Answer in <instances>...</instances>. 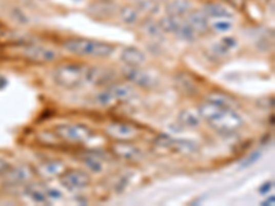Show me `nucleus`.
<instances>
[{"label": "nucleus", "instance_id": "22", "mask_svg": "<svg viewBox=\"0 0 275 206\" xmlns=\"http://www.w3.org/2000/svg\"><path fill=\"white\" fill-rule=\"evenodd\" d=\"M181 24V17H172V15H167V17L161 18L159 22V25L161 26L164 33H176Z\"/></svg>", "mask_w": 275, "mask_h": 206}, {"label": "nucleus", "instance_id": "13", "mask_svg": "<svg viewBox=\"0 0 275 206\" xmlns=\"http://www.w3.org/2000/svg\"><path fill=\"white\" fill-rule=\"evenodd\" d=\"M120 59L128 66H141L146 62V55L142 50L136 47H125L121 51Z\"/></svg>", "mask_w": 275, "mask_h": 206}, {"label": "nucleus", "instance_id": "33", "mask_svg": "<svg viewBox=\"0 0 275 206\" xmlns=\"http://www.w3.org/2000/svg\"><path fill=\"white\" fill-rule=\"evenodd\" d=\"M213 29H215L216 32H228V30L231 29V24L226 21L215 22V24H213Z\"/></svg>", "mask_w": 275, "mask_h": 206}, {"label": "nucleus", "instance_id": "19", "mask_svg": "<svg viewBox=\"0 0 275 206\" xmlns=\"http://www.w3.org/2000/svg\"><path fill=\"white\" fill-rule=\"evenodd\" d=\"M141 30L146 34L147 37H150L153 40H163L164 32L161 29V26L159 25V22L153 21V19H145L141 25Z\"/></svg>", "mask_w": 275, "mask_h": 206}, {"label": "nucleus", "instance_id": "9", "mask_svg": "<svg viewBox=\"0 0 275 206\" xmlns=\"http://www.w3.org/2000/svg\"><path fill=\"white\" fill-rule=\"evenodd\" d=\"M116 73L112 69L101 68V66H94V68H87L86 70V84L91 86H105L114 80Z\"/></svg>", "mask_w": 275, "mask_h": 206}, {"label": "nucleus", "instance_id": "39", "mask_svg": "<svg viewBox=\"0 0 275 206\" xmlns=\"http://www.w3.org/2000/svg\"><path fill=\"white\" fill-rule=\"evenodd\" d=\"M230 5H232L234 7H237V9H241L242 6H244V3H245V0H227Z\"/></svg>", "mask_w": 275, "mask_h": 206}, {"label": "nucleus", "instance_id": "3", "mask_svg": "<svg viewBox=\"0 0 275 206\" xmlns=\"http://www.w3.org/2000/svg\"><path fill=\"white\" fill-rule=\"evenodd\" d=\"M87 66L76 64H64L55 68L52 78L60 87L64 88H76L86 84Z\"/></svg>", "mask_w": 275, "mask_h": 206}, {"label": "nucleus", "instance_id": "29", "mask_svg": "<svg viewBox=\"0 0 275 206\" xmlns=\"http://www.w3.org/2000/svg\"><path fill=\"white\" fill-rule=\"evenodd\" d=\"M206 100L218 103V105H222V106H228V108H231L232 103H234V100H232L228 95L219 94V92H212V94H209L208 95V98H206Z\"/></svg>", "mask_w": 275, "mask_h": 206}, {"label": "nucleus", "instance_id": "26", "mask_svg": "<svg viewBox=\"0 0 275 206\" xmlns=\"http://www.w3.org/2000/svg\"><path fill=\"white\" fill-rule=\"evenodd\" d=\"M175 34H176L178 37H179L181 40H185V42H189V43L195 42V37H197L195 30H194L193 28L187 24V22H183V21H182L181 26H179V29H178V32Z\"/></svg>", "mask_w": 275, "mask_h": 206}, {"label": "nucleus", "instance_id": "36", "mask_svg": "<svg viewBox=\"0 0 275 206\" xmlns=\"http://www.w3.org/2000/svg\"><path fill=\"white\" fill-rule=\"evenodd\" d=\"M222 44H224L228 50H231V48L237 47V40L232 39V37H224V39H222Z\"/></svg>", "mask_w": 275, "mask_h": 206}, {"label": "nucleus", "instance_id": "18", "mask_svg": "<svg viewBox=\"0 0 275 206\" xmlns=\"http://www.w3.org/2000/svg\"><path fill=\"white\" fill-rule=\"evenodd\" d=\"M190 9H191L190 0H171L168 2L165 7L168 15H172V17H182L186 13H189Z\"/></svg>", "mask_w": 275, "mask_h": 206}, {"label": "nucleus", "instance_id": "37", "mask_svg": "<svg viewBox=\"0 0 275 206\" xmlns=\"http://www.w3.org/2000/svg\"><path fill=\"white\" fill-rule=\"evenodd\" d=\"M10 167H11V165H10V163L7 162L6 159L0 158V175H3V173H5V172L7 171Z\"/></svg>", "mask_w": 275, "mask_h": 206}, {"label": "nucleus", "instance_id": "32", "mask_svg": "<svg viewBox=\"0 0 275 206\" xmlns=\"http://www.w3.org/2000/svg\"><path fill=\"white\" fill-rule=\"evenodd\" d=\"M212 51H213V54H216V55L219 56H226L228 55V52H230V50H228L224 44H222V42L218 44H215L213 47H212Z\"/></svg>", "mask_w": 275, "mask_h": 206}, {"label": "nucleus", "instance_id": "40", "mask_svg": "<svg viewBox=\"0 0 275 206\" xmlns=\"http://www.w3.org/2000/svg\"><path fill=\"white\" fill-rule=\"evenodd\" d=\"M274 202H275V197H274V195H271V198L266 199V201L263 202L262 205L263 206H272V205H274Z\"/></svg>", "mask_w": 275, "mask_h": 206}, {"label": "nucleus", "instance_id": "8", "mask_svg": "<svg viewBox=\"0 0 275 206\" xmlns=\"http://www.w3.org/2000/svg\"><path fill=\"white\" fill-rule=\"evenodd\" d=\"M33 177V172L29 167L26 165H19V167H10L7 171L3 173V180L7 184L18 186L28 183L32 180Z\"/></svg>", "mask_w": 275, "mask_h": 206}, {"label": "nucleus", "instance_id": "28", "mask_svg": "<svg viewBox=\"0 0 275 206\" xmlns=\"http://www.w3.org/2000/svg\"><path fill=\"white\" fill-rule=\"evenodd\" d=\"M96 103H98L99 106H102V108H110L113 106L114 103H117L116 98L113 96V94L109 90H105L103 92H99L96 95V98H95Z\"/></svg>", "mask_w": 275, "mask_h": 206}, {"label": "nucleus", "instance_id": "11", "mask_svg": "<svg viewBox=\"0 0 275 206\" xmlns=\"http://www.w3.org/2000/svg\"><path fill=\"white\" fill-rule=\"evenodd\" d=\"M24 55L29 60H34L39 64H47L56 59V52L52 48H47L44 46H28L24 50Z\"/></svg>", "mask_w": 275, "mask_h": 206}, {"label": "nucleus", "instance_id": "5", "mask_svg": "<svg viewBox=\"0 0 275 206\" xmlns=\"http://www.w3.org/2000/svg\"><path fill=\"white\" fill-rule=\"evenodd\" d=\"M154 146L159 149H165L176 154H193L197 150V146L190 140L186 139H175V137L168 136V135H161L154 140Z\"/></svg>", "mask_w": 275, "mask_h": 206}, {"label": "nucleus", "instance_id": "4", "mask_svg": "<svg viewBox=\"0 0 275 206\" xmlns=\"http://www.w3.org/2000/svg\"><path fill=\"white\" fill-rule=\"evenodd\" d=\"M56 135L70 143H86L92 136L90 128L83 124H62L55 128Z\"/></svg>", "mask_w": 275, "mask_h": 206}, {"label": "nucleus", "instance_id": "30", "mask_svg": "<svg viewBox=\"0 0 275 206\" xmlns=\"http://www.w3.org/2000/svg\"><path fill=\"white\" fill-rule=\"evenodd\" d=\"M139 10H142L145 13L149 14H155L159 11V5L155 3L154 0H145L139 5Z\"/></svg>", "mask_w": 275, "mask_h": 206}, {"label": "nucleus", "instance_id": "16", "mask_svg": "<svg viewBox=\"0 0 275 206\" xmlns=\"http://www.w3.org/2000/svg\"><path fill=\"white\" fill-rule=\"evenodd\" d=\"M175 84L179 88V91L187 95V96H193V95L197 94V86H195V83L189 74L178 73L175 76Z\"/></svg>", "mask_w": 275, "mask_h": 206}, {"label": "nucleus", "instance_id": "7", "mask_svg": "<svg viewBox=\"0 0 275 206\" xmlns=\"http://www.w3.org/2000/svg\"><path fill=\"white\" fill-rule=\"evenodd\" d=\"M60 181L68 191H77L90 184L91 177L83 171H66L60 175Z\"/></svg>", "mask_w": 275, "mask_h": 206}, {"label": "nucleus", "instance_id": "6", "mask_svg": "<svg viewBox=\"0 0 275 206\" xmlns=\"http://www.w3.org/2000/svg\"><path fill=\"white\" fill-rule=\"evenodd\" d=\"M121 73L124 76L128 81L133 83V84H136L138 87H141V88H154L157 86V78L153 76V74L147 73L145 70L139 68V66H124L123 70H121Z\"/></svg>", "mask_w": 275, "mask_h": 206}, {"label": "nucleus", "instance_id": "21", "mask_svg": "<svg viewBox=\"0 0 275 206\" xmlns=\"http://www.w3.org/2000/svg\"><path fill=\"white\" fill-rule=\"evenodd\" d=\"M39 171L46 177L60 176L61 173L65 171V165L61 161H47V162L40 165Z\"/></svg>", "mask_w": 275, "mask_h": 206}, {"label": "nucleus", "instance_id": "25", "mask_svg": "<svg viewBox=\"0 0 275 206\" xmlns=\"http://www.w3.org/2000/svg\"><path fill=\"white\" fill-rule=\"evenodd\" d=\"M26 195L34 202V203H47V195H46V191L37 187V186L30 184L26 187L25 190Z\"/></svg>", "mask_w": 275, "mask_h": 206}, {"label": "nucleus", "instance_id": "20", "mask_svg": "<svg viewBox=\"0 0 275 206\" xmlns=\"http://www.w3.org/2000/svg\"><path fill=\"white\" fill-rule=\"evenodd\" d=\"M206 17L211 18H232V13L227 7H224L223 5L219 3H208L204 6V10Z\"/></svg>", "mask_w": 275, "mask_h": 206}, {"label": "nucleus", "instance_id": "15", "mask_svg": "<svg viewBox=\"0 0 275 206\" xmlns=\"http://www.w3.org/2000/svg\"><path fill=\"white\" fill-rule=\"evenodd\" d=\"M187 24H189L195 33H206L209 30V22H208V17L202 10H194L189 14L187 18Z\"/></svg>", "mask_w": 275, "mask_h": 206}, {"label": "nucleus", "instance_id": "34", "mask_svg": "<svg viewBox=\"0 0 275 206\" xmlns=\"http://www.w3.org/2000/svg\"><path fill=\"white\" fill-rule=\"evenodd\" d=\"M272 187H274L272 181H266L264 184L259 187V193L262 194V195H266V194H268L272 190Z\"/></svg>", "mask_w": 275, "mask_h": 206}, {"label": "nucleus", "instance_id": "12", "mask_svg": "<svg viewBox=\"0 0 275 206\" xmlns=\"http://www.w3.org/2000/svg\"><path fill=\"white\" fill-rule=\"evenodd\" d=\"M117 6L116 3H113L110 0H98L88 7V14H91L92 17L98 18H108L112 17L113 14L116 13Z\"/></svg>", "mask_w": 275, "mask_h": 206}, {"label": "nucleus", "instance_id": "23", "mask_svg": "<svg viewBox=\"0 0 275 206\" xmlns=\"http://www.w3.org/2000/svg\"><path fill=\"white\" fill-rule=\"evenodd\" d=\"M179 121L183 127H187V128H195L200 125V116L197 113H194L193 110H183V112L179 114Z\"/></svg>", "mask_w": 275, "mask_h": 206}, {"label": "nucleus", "instance_id": "2", "mask_svg": "<svg viewBox=\"0 0 275 206\" xmlns=\"http://www.w3.org/2000/svg\"><path fill=\"white\" fill-rule=\"evenodd\" d=\"M62 47L70 54L80 56H94V58H108L114 52V46L103 42L87 39L66 40Z\"/></svg>", "mask_w": 275, "mask_h": 206}, {"label": "nucleus", "instance_id": "31", "mask_svg": "<svg viewBox=\"0 0 275 206\" xmlns=\"http://www.w3.org/2000/svg\"><path fill=\"white\" fill-rule=\"evenodd\" d=\"M260 157H262V153H260V151H253L249 157H246V158L240 163V168H246L253 165V163H256V161L260 159Z\"/></svg>", "mask_w": 275, "mask_h": 206}, {"label": "nucleus", "instance_id": "1", "mask_svg": "<svg viewBox=\"0 0 275 206\" xmlns=\"http://www.w3.org/2000/svg\"><path fill=\"white\" fill-rule=\"evenodd\" d=\"M200 117L211 125L212 128L223 133H231L242 125V118L235 110L228 106H222L218 103L206 100L198 108Z\"/></svg>", "mask_w": 275, "mask_h": 206}, {"label": "nucleus", "instance_id": "27", "mask_svg": "<svg viewBox=\"0 0 275 206\" xmlns=\"http://www.w3.org/2000/svg\"><path fill=\"white\" fill-rule=\"evenodd\" d=\"M83 162H84V165H86L91 172H94V173H101V172L103 171V163L98 157H94V155H84V157H83Z\"/></svg>", "mask_w": 275, "mask_h": 206}, {"label": "nucleus", "instance_id": "17", "mask_svg": "<svg viewBox=\"0 0 275 206\" xmlns=\"http://www.w3.org/2000/svg\"><path fill=\"white\" fill-rule=\"evenodd\" d=\"M108 90L112 92L117 102H128L132 98H135V91L132 87L127 86V84H113Z\"/></svg>", "mask_w": 275, "mask_h": 206}, {"label": "nucleus", "instance_id": "14", "mask_svg": "<svg viewBox=\"0 0 275 206\" xmlns=\"http://www.w3.org/2000/svg\"><path fill=\"white\" fill-rule=\"evenodd\" d=\"M113 153L124 159H136L142 155L141 149L136 146H133L131 143H127V140H120L113 146Z\"/></svg>", "mask_w": 275, "mask_h": 206}, {"label": "nucleus", "instance_id": "42", "mask_svg": "<svg viewBox=\"0 0 275 206\" xmlns=\"http://www.w3.org/2000/svg\"><path fill=\"white\" fill-rule=\"evenodd\" d=\"M76 2H82V0H76Z\"/></svg>", "mask_w": 275, "mask_h": 206}, {"label": "nucleus", "instance_id": "41", "mask_svg": "<svg viewBox=\"0 0 275 206\" xmlns=\"http://www.w3.org/2000/svg\"><path fill=\"white\" fill-rule=\"evenodd\" d=\"M7 86V80L3 77H0V88H5Z\"/></svg>", "mask_w": 275, "mask_h": 206}, {"label": "nucleus", "instance_id": "24", "mask_svg": "<svg viewBox=\"0 0 275 206\" xmlns=\"http://www.w3.org/2000/svg\"><path fill=\"white\" fill-rule=\"evenodd\" d=\"M119 14H120L121 21L124 22V24H127V25H133V24H136L138 19H139V13H138V10L131 7V6H124V7H121Z\"/></svg>", "mask_w": 275, "mask_h": 206}, {"label": "nucleus", "instance_id": "35", "mask_svg": "<svg viewBox=\"0 0 275 206\" xmlns=\"http://www.w3.org/2000/svg\"><path fill=\"white\" fill-rule=\"evenodd\" d=\"M46 195H47V198H51V199H61L62 198V193L55 189H47Z\"/></svg>", "mask_w": 275, "mask_h": 206}, {"label": "nucleus", "instance_id": "38", "mask_svg": "<svg viewBox=\"0 0 275 206\" xmlns=\"http://www.w3.org/2000/svg\"><path fill=\"white\" fill-rule=\"evenodd\" d=\"M128 184V177H123L120 181H119V184L116 186V190L117 191H123L124 190L125 186Z\"/></svg>", "mask_w": 275, "mask_h": 206}, {"label": "nucleus", "instance_id": "10", "mask_svg": "<svg viewBox=\"0 0 275 206\" xmlns=\"http://www.w3.org/2000/svg\"><path fill=\"white\" fill-rule=\"evenodd\" d=\"M106 133L116 140H129L138 136L139 129L128 122H112L106 127Z\"/></svg>", "mask_w": 275, "mask_h": 206}]
</instances>
